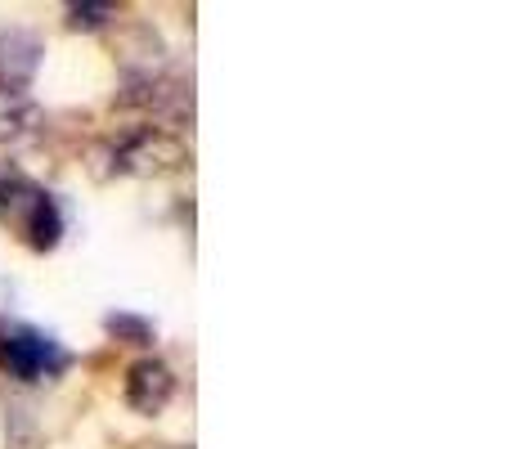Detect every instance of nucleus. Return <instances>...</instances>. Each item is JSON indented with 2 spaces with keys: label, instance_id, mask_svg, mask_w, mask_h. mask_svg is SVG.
<instances>
[{
  "label": "nucleus",
  "instance_id": "f257e3e1",
  "mask_svg": "<svg viewBox=\"0 0 512 449\" xmlns=\"http://www.w3.org/2000/svg\"><path fill=\"white\" fill-rule=\"evenodd\" d=\"M0 360L18 382H50L68 369V351L41 328H5L0 333Z\"/></svg>",
  "mask_w": 512,
  "mask_h": 449
},
{
  "label": "nucleus",
  "instance_id": "f03ea898",
  "mask_svg": "<svg viewBox=\"0 0 512 449\" xmlns=\"http://www.w3.org/2000/svg\"><path fill=\"white\" fill-rule=\"evenodd\" d=\"M36 63H41V41L23 27H0V90L5 95H23Z\"/></svg>",
  "mask_w": 512,
  "mask_h": 449
},
{
  "label": "nucleus",
  "instance_id": "7ed1b4c3",
  "mask_svg": "<svg viewBox=\"0 0 512 449\" xmlns=\"http://www.w3.org/2000/svg\"><path fill=\"white\" fill-rule=\"evenodd\" d=\"M171 396H176V373L167 364L162 360L131 364V373H126V405L135 414H158V409H167Z\"/></svg>",
  "mask_w": 512,
  "mask_h": 449
},
{
  "label": "nucleus",
  "instance_id": "20e7f679",
  "mask_svg": "<svg viewBox=\"0 0 512 449\" xmlns=\"http://www.w3.org/2000/svg\"><path fill=\"white\" fill-rule=\"evenodd\" d=\"M23 234H27V243H32L36 252H50V247L59 243V234H63V216H59V207H54V198H50V194H41V203L32 207V216H27Z\"/></svg>",
  "mask_w": 512,
  "mask_h": 449
},
{
  "label": "nucleus",
  "instance_id": "39448f33",
  "mask_svg": "<svg viewBox=\"0 0 512 449\" xmlns=\"http://www.w3.org/2000/svg\"><path fill=\"white\" fill-rule=\"evenodd\" d=\"M36 122V108L27 95H5L0 90V140H14Z\"/></svg>",
  "mask_w": 512,
  "mask_h": 449
},
{
  "label": "nucleus",
  "instance_id": "423d86ee",
  "mask_svg": "<svg viewBox=\"0 0 512 449\" xmlns=\"http://www.w3.org/2000/svg\"><path fill=\"white\" fill-rule=\"evenodd\" d=\"M108 333L126 337V342H135V346H144L153 337V328L144 324V319H135V315H108Z\"/></svg>",
  "mask_w": 512,
  "mask_h": 449
},
{
  "label": "nucleus",
  "instance_id": "0eeeda50",
  "mask_svg": "<svg viewBox=\"0 0 512 449\" xmlns=\"http://www.w3.org/2000/svg\"><path fill=\"white\" fill-rule=\"evenodd\" d=\"M117 9L113 5H68V23L72 27H104Z\"/></svg>",
  "mask_w": 512,
  "mask_h": 449
}]
</instances>
